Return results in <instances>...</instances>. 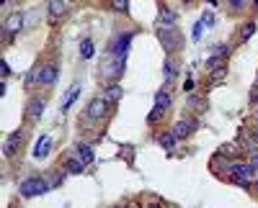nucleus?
<instances>
[{
    "mask_svg": "<svg viewBox=\"0 0 258 208\" xmlns=\"http://www.w3.org/2000/svg\"><path fill=\"white\" fill-rule=\"evenodd\" d=\"M207 67H209V69H217V67H222V57H220V54H215V57H212V59L207 62Z\"/></svg>",
    "mask_w": 258,
    "mask_h": 208,
    "instance_id": "27",
    "label": "nucleus"
},
{
    "mask_svg": "<svg viewBox=\"0 0 258 208\" xmlns=\"http://www.w3.org/2000/svg\"><path fill=\"white\" fill-rule=\"evenodd\" d=\"M253 33H256V23H248V26L243 29V33H240V36H243V41H248V39L253 36Z\"/></svg>",
    "mask_w": 258,
    "mask_h": 208,
    "instance_id": "26",
    "label": "nucleus"
},
{
    "mask_svg": "<svg viewBox=\"0 0 258 208\" xmlns=\"http://www.w3.org/2000/svg\"><path fill=\"white\" fill-rule=\"evenodd\" d=\"M111 8L119 10V13H127V10H129V0H111Z\"/></svg>",
    "mask_w": 258,
    "mask_h": 208,
    "instance_id": "23",
    "label": "nucleus"
},
{
    "mask_svg": "<svg viewBox=\"0 0 258 208\" xmlns=\"http://www.w3.org/2000/svg\"><path fill=\"white\" fill-rule=\"evenodd\" d=\"M256 142H258V126H256Z\"/></svg>",
    "mask_w": 258,
    "mask_h": 208,
    "instance_id": "35",
    "label": "nucleus"
},
{
    "mask_svg": "<svg viewBox=\"0 0 258 208\" xmlns=\"http://www.w3.org/2000/svg\"><path fill=\"white\" fill-rule=\"evenodd\" d=\"M77 98H80V88H73L70 92H67V95H65V103H62V111L67 113V111H70L73 106H75V103H77Z\"/></svg>",
    "mask_w": 258,
    "mask_h": 208,
    "instance_id": "18",
    "label": "nucleus"
},
{
    "mask_svg": "<svg viewBox=\"0 0 258 208\" xmlns=\"http://www.w3.org/2000/svg\"><path fill=\"white\" fill-rule=\"evenodd\" d=\"M201 21H204V26H207V29L215 26V16H212V13H204V18H201Z\"/></svg>",
    "mask_w": 258,
    "mask_h": 208,
    "instance_id": "29",
    "label": "nucleus"
},
{
    "mask_svg": "<svg viewBox=\"0 0 258 208\" xmlns=\"http://www.w3.org/2000/svg\"><path fill=\"white\" fill-rule=\"evenodd\" d=\"M253 167H258V152H253V162H251Z\"/></svg>",
    "mask_w": 258,
    "mask_h": 208,
    "instance_id": "33",
    "label": "nucleus"
},
{
    "mask_svg": "<svg viewBox=\"0 0 258 208\" xmlns=\"http://www.w3.org/2000/svg\"><path fill=\"white\" fill-rule=\"evenodd\" d=\"M251 103H253V106H258V88L251 90Z\"/></svg>",
    "mask_w": 258,
    "mask_h": 208,
    "instance_id": "31",
    "label": "nucleus"
},
{
    "mask_svg": "<svg viewBox=\"0 0 258 208\" xmlns=\"http://www.w3.org/2000/svg\"><path fill=\"white\" fill-rule=\"evenodd\" d=\"M158 144H160L163 149H168V152H171V149L178 144V136H176L173 131H163V134H158Z\"/></svg>",
    "mask_w": 258,
    "mask_h": 208,
    "instance_id": "15",
    "label": "nucleus"
},
{
    "mask_svg": "<svg viewBox=\"0 0 258 208\" xmlns=\"http://www.w3.org/2000/svg\"><path fill=\"white\" fill-rule=\"evenodd\" d=\"M65 172H70V175H80V172L85 170V162L77 157V154H70V157H65Z\"/></svg>",
    "mask_w": 258,
    "mask_h": 208,
    "instance_id": "10",
    "label": "nucleus"
},
{
    "mask_svg": "<svg viewBox=\"0 0 258 208\" xmlns=\"http://www.w3.org/2000/svg\"><path fill=\"white\" fill-rule=\"evenodd\" d=\"M21 29H24V16H21V13L8 16V21H5V31H8V33H18Z\"/></svg>",
    "mask_w": 258,
    "mask_h": 208,
    "instance_id": "14",
    "label": "nucleus"
},
{
    "mask_svg": "<svg viewBox=\"0 0 258 208\" xmlns=\"http://www.w3.org/2000/svg\"><path fill=\"white\" fill-rule=\"evenodd\" d=\"M184 90H186V92H191V90H194V80H191V77H188L186 83H184Z\"/></svg>",
    "mask_w": 258,
    "mask_h": 208,
    "instance_id": "32",
    "label": "nucleus"
},
{
    "mask_svg": "<svg viewBox=\"0 0 258 208\" xmlns=\"http://www.w3.org/2000/svg\"><path fill=\"white\" fill-rule=\"evenodd\" d=\"M5 3H8V0H3V5H5Z\"/></svg>",
    "mask_w": 258,
    "mask_h": 208,
    "instance_id": "36",
    "label": "nucleus"
},
{
    "mask_svg": "<svg viewBox=\"0 0 258 208\" xmlns=\"http://www.w3.org/2000/svg\"><path fill=\"white\" fill-rule=\"evenodd\" d=\"M204 29H207L204 23L196 21V26H194V41H199V39H201V31H204Z\"/></svg>",
    "mask_w": 258,
    "mask_h": 208,
    "instance_id": "28",
    "label": "nucleus"
},
{
    "mask_svg": "<svg viewBox=\"0 0 258 208\" xmlns=\"http://www.w3.org/2000/svg\"><path fill=\"white\" fill-rule=\"evenodd\" d=\"M49 149H52V139H49V136H41L39 144L34 147V157H37V159H44V157L49 154Z\"/></svg>",
    "mask_w": 258,
    "mask_h": 208,
    "instance_id": "13",
    "label": "nucleus"
},
{
    "mask_svg": "<svg viewBox=\"0 0 258 208\" xmlns=\"http://www.w3.org/2000/svg\"><path fill=\"white\" fill-rule=\"evenodd\" d=\"M41 113H44V98H31L26 106V119L37 121V119H41Z\"/></svg>",
    "mask_w": 258,
    "mask_h": 208,
    "instance_id": "11",
    "label": "nucleus"
},
{
    "mask_svg": "<svg viewBox=\"0 0 258 208\" xmlns=\"http://www.w3.org/2000/svg\"><path fill=\"white\" fill-rule=\"evenodd\" d=\"M104 98L111 103V106H116V103L121 100V88H119V85H111V88H106V90H104Z\"/></svg>",
    "mask_w": 258,
    "mask_h": 208,
    "instance_id": "17",
    "label": "nucleus"
},
{
    "mask_svg": "<svg viewBox=\"0 0 258 208\" xmlns=\"http://www.w3.org/2000/svg\"><path fill=\"white\" fill-rule=\"evenodd\" d=\"M225 3L230 5V10H243V8H245V3H248V0H225Z\"/></svg>",
    "mask_w": 258,
    "mask_h": 208,
    "instance_id": "25",
    "label": "nucleus"
},
{
    "mask_svg": "<svg viewBox=\"0 0 258 208\" xmlns=\"http://www.w3.org/2000/svg\"><path fill=\"white\" fill-rule=\"evenodd\" d=\"M75 154L80 157L85 165H93V149H91V144H85V142H77V147H75Z\"/></svg>",
    "mask_w": 258,
    "mask_h": 208,
    "instance_id": "12",
    "label": "nucleus"
},
{
    "mask_svg": "<svg viewBox=\"0 0 258 208\" xmlns=\"http://www.w3.org/2000/svg\"><path fill=\"white\" fill-rule=\"evenodd\" d=\"M132 39H134L132 31H127V33H121V36H116L114 44H111V54H114L116 59H127V52H129Z\"/></svg>",
    "mask_w": 258,
    "mask_h": 208,
    "instance_id": "5",
    "label": "nucleus"
},
{
    "mask_svg": "<svg viewBox=\"0 0 258 208\" xmlns=\"http://www.w3.org/2000/svg\"><path fill=\"white\" fill-rule=\"evenodd\" d=\"M163 113H165L163 108H158V106H155V108L150 111V116H147V123H155V121H158V119H160Z\"/></svg>",
    "mask_w": 258,
    "mask_h": 208,
    "instance_id": "24",
    "label": "nucleus"
},
{
    "mask_svg": "<svg viewBox=\"0 0 258 208\" xmlns=\"http://www.w3.org/2000/svg\"><path fill=\"white\" fill-rule=\"evenodd\" d=\"M155 106H158V108H163V111H168V108H171V95H168V90H160L158 95H155Z\"/></svg>",
    "mask_w": 258,
    "mask_h": 208,
    "instance_id": "19",
    "label": "nucleus"
},
{
    "mask_svg": "<svg viewBox=\"0 0 258 208\" xmlns=\"http://www.w3.org/2000/svg\"><path fill=\"white\" fill-rule=\"evenodd\" d=\"M163 72H165V85H171L173 80H176V67H173V59H165Z\"/></svg>",
    "mask_w": 258,
    "mask_h": 208,
    "instance_id": "20",
    "label": "nucleus"
},
{
    "mask_svg": "<svg viewBox=\"0 0 258 208\" xmlns=\"http://www.w3.org/2000/svg\"><path fill=\"white\" fill-rule=\"evenodd\" d=\"M80 57H83V59H91V57H93V41L91 39L80 41Z\"/></svg>",
    "mask_w": 258,
    "mask_h": 208,
    "instance_id": "21",
    "label": "nucleus"
},
{
    "mask_svg": "<svg viewBox=\"0 0 258 208\" xmlns=\"http://www.w3.org/2000/svg\"><path fill=\"white\" fill-rule=\"evenodd\" d=\"M222 80H225V67H217V69H212V85H220Z\"/></svg>",
    "mask_w": 258,
    "mask_h": 208,
    "instance_id": "22",
    "label": "nucleus"
},
{
    "mask_svg": "<svg viewBox=\"0 0 258 208\" xmlns=\"http://www.w3.org/2000/svg\"><path fill=\"white\" fill-rule=\"evenodd\" d=\"M196 126H199V121L196 119H178L176 123H173V134L178 136V142H181V139H186V136H191L194 131H196Z\"/></svg>",
    "mask_w": 258,
    "mask_h": 208,
    "instance_id": "7",
    "label": "nucleus"
},
{
    "mask_svg": "<svg viewBox=\"0 0 258 208\" xmlns=\"http://www.w3.org/2000/svg\"><path fill=\"white\" fill-rule=\"evenodd\" d=\"M114 108L111 103L104 98V95H98V98H93L91 103H88V108H85V116L88 119H93V121H98V119H106V113Z\"/></svg>",
    "mask_w": 258,
    "mask_h": 208,
    "instance_id": "3",
    "label": "nucleus"
},
{
    "mask_svg": "<svg viewBox=\"0 0 258 208\" xmlns=\"http://www.w3.org/2000/svg\"><path fill=\"white\" fill-rule=\"evenodd\" d=\"M145 208H163V203H147Z\"/></svg>",
    "mask_w": 258,
    "mask_h": 208,
    "instance_id": "34",
    "label": "nucleus"
},
{
    "mask_svg": "<svg viewBox=\"0 0 258 208\" xmlns=\"http://www.w3.org/2000/svg\"><path fill=\"white\" fill-rule=\"evenodd\" d=\"M24 139H26L24 129L13 131V134H10V136L5 139V144H3V154H5V157H13V154H18V152H21V147H24Z\"/></svg>",
    "mask_w": 258,
    "mask_h": 208,
    "instance_id": "6",
    "label": "nucleus"
},
{
    "mask_svg": "<svg viewBox=\"0 0 258 208\" xmlns=\"http://www.w3.org/2000/svg\"><path fill=\"white\" fill-rule=\"evenodd\" d=\"M176 21H178V13L173 8H160V13H158V26L160 29H176Z\"/></svg>",
    "mask_w": 258,
    "mask_h": 208,
    "instance_id": "9",
    "label": "nucleus"
},
{
    "mask_svg": "<svg viewBox=\"0 0 258 208\" xmlns=\"http://www.w3.org/2000/svg\"><path fill=\"white\" fill-rule=\"evenodd\" d=\"M65 10H67L65 0H49V18L52 21H57L60 16H65Z\"/></svg>",
    "mask_w": 258,
    "mask_h": 208,
    "instance_id": "16",
    "label": "nucleus"
},
{
    "mask_svg": "<svg viewBox=\"0 0 258 208\" xmlns=\"http://www.w3.org/2000/svg\"><path fill=\"white\" fill-rule=\"evenodd\" d=\"M57 64H41L39 69H34V72L29 75V83L31 85H44V88H49L57 83Z\"/></svg>",
    "mask_w": 258,
    "mask_h": 208,
    "instance_id": "1",
    "label": "nucleus"
},
{
    "mask_svg": "<svg viewBox=\"0 0 258 208\" xmlns=\"http://www.w3.org/2000/svg\"><path fill=\"white\" fill-rule=\"evenodd\" d=\"M52 188L49 180L47 178H29L21 182V195L24 198H34V195H41V193H47Z\"/></svg>",
    "mask_w": 258,
    "mask_h": 208,
    "instance_id": "2",
    "label": "nucleus"
},
{
    "mask_svg": "<svg viewBox=\"0 0 258 208\" xmlns=\"http://www.w3.org/2000/svg\"><path fill=\"white\" fill-rule=\"evenodd\" d=\"M158 39H160L163 49H165L168 54L176 52L178 44H181V39H178V31H176V29H160V26H158Z\"/></svg>",
    "mask_w": 258,
    "mask_h": 208,
    "instance_id": "4",
    "label": "nucleus"
},
{
    "mask_svg": "<svg viewBox=\"0 0 258 208\" xmlns=\"http://www.w3.org/2000/svg\"><path fill=\"white\" fill-rule=\"evenodd\" d=\"M0 72H3V77H8V75H10V67H8V62H0Z\"/></svg>",
    "mask_w": 258,
    "mask_h": 208,
    "instance_id": "30",
    "label": "nucleus"
},
{
    "mask_svg": "<svg viewBox=\"0 0 258 208\" xmlns=\"http://www.w3.org/2000/svg\"><path fill=\"white\" fill-rule=\"evenodd\" d=\"M253 165H248V162H232V165H227V175L232 178V182L235 180H248L251 175H253Z\"/></svg>",
    "mask_w": 258,
    "mask_h": 208,
    "instance_id": "8",
    "label": "nucleus"
}]
</instances>
